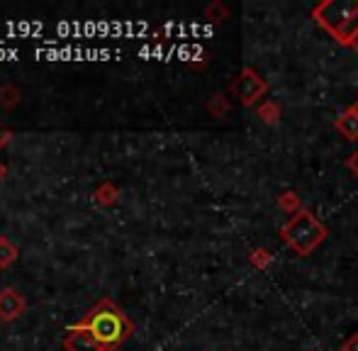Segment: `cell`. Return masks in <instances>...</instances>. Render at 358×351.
Segmentation results:
<instances>
[{
    "mask_svg": "<svg viewBox=\"0 0 358 351\" xmlns=\"http://www.w3.org/2000/svg\"><path fill=\"white\" fill-rule=\"evenodd\" d=\"M73 327L83 329L93 337V342L98 344L100 351H115L124 339L132 334V322L124 317V313L113 303V300H100L83 322L73 324Z\"/></svg>",
    "mask_w": 358,
    "mask_h": 351,
    "instance_id": "cell-1",
    "label": "cell"
},
{
    "mask_svg": "<svg viewBox=\"0 0 358 351\" xmlns=\"http://www.w3.org/2000/svg\"><path fill=\"white\" fill-rule=\"evenodd\" d=\"M312 17L341 47H351L358 37V0H324L312 10Z\"/></svg>",
    "mask_w": 358,
    "mask_h": 351,
    "instance_id": "cell-2",
    "label": "cell"
},
{
    "mask_svg": "<svg viewBox=\"0 0 358 351\" xmlns=\"http://www.w3.org/2000/svg\"><path fill=\"white\" fill-rule=\"evenodd\" d=\"M327 227L317 215H312L307 208H302L297 215H292L290 220L280 229V237L287 247L300 257H310L317 247H322L327 239Z\"/></svg>",
    "mask_w": 358,
    "mask_h": 351,
    "instance_id": "cell-3",
    "label": "cell"
},
{
    "mask_svg": "<svg viewBox=\"0 0 358 351\" xmlns=\"http://www.w3.org/2000/svg\"><path fill=\"white\" fill-rule=\"evenodd\" d=\"M234 90H236V95H239L241 105L251 108V105L259 103V98H264V95H266L268 83H266V78L261 76L259 71H254L251 66H246L244 71L239 73V78H236Z\"/></svg>",
    "mask_w": 358,
    "mask_h": 351,
    "instance_id": "cell-4",
    "label": "cell"
},
{
    "mask_svg": "<svg viewBox=\"0 0 358 351\" xmlns=\"http://www.w3.org/2000/svg\"><path fill=\"white\" fill-rule=\"evenodd\" d=\"M24 308H27V303H24V298L17 290H13V288L0 290V320L13 322L15 317H20V315L24 313Z\"/></svg>",
    "mask_w": 358,
    "mask_h": 351,
    "instance_id": "cell-5",
    "label": "cell"
},
{
    "mask_svg": "<svg viewBox=\"0 0 358 351\" xmlns=\"http://www.w3.org/2000/svg\"><path fill=\"white\" fill-rule=\"evenodd\" d=\"M66 339H64V347H66L69 351H100L98 344L93 342V337H90L88 332H83V329L78 327H69L66 329Z\"/></svg>",
    "mask_w": 358,
    "mask_h": 351,
    "instance_id": "cell-6",
    "label": "cell"
},
{
    "mask_svg": "<svg viewBox=\"0 0 358 351\" xmlns=\"http://www.w3.org/2000/svg\"><path fill=\"white\" fill-rule=\"evenodd\" d=\"M334 127L344 139H349V142H358V113L354 110V105L346 108L344 113L336 117Z\"/></svg>",
    "mask_w": 358,
    "mask_h": 351,
    "instance_id": "cell-7",
    "label": "cell"
},
{
    "mask_svg": "<svg viewBox=\"0 0 358 351\" xmlns=\"http://www.w3.org/2000/svg\"><path fill=\"white\" fill-rule=\"evenodd\" d=\"M117 200H120L117 185H113V183L98 185V190H95V203L103 205V208H113V205L117 203Z\"/></svg>",
    "mask_w": 358,
    "mask_h": 351,
    "instance_id": "cell-8",
    "label": "cell"
},
{
    "mask_svg": "<svg viewBox=\"0 0 358 351\" xmlns=\"http://www.w3.org/2000/svg\"><path fill=\"white\" fill-rule=\"evenodd\" d=\"M259 117L264 120L266 124H278L280 120V105L273 103V100H264L259 105Z\"/></svg>",
    "mask_w": 358,
    "mask_h": 351,
    "instance_id": "cell-9",
    "label": "cell"
},
{
    "mask_svg": "<svg viewBox=\"0 0 358 351\" xmlns=\"http://www.w3.org/2000/svg\"><path fill=\"white\" fill-rule=\"evenodd\" d=\"M17 247H15L10 239L0 237V268H8V266L15 264V259H17Z\"/></svg>",
    "mask_w": 358,
    "mask_h": 351,
    "instance_id": "cell-10",
    "label": "cell"
},
{
    "mask_svg": "<svg viewBox=\"0 0 358 351\" xmlns=\"http://www.w3.org/2000/svg\"><path fill=\"white\" fill-rule=\"evenodd\" d=\"M278 208L285 210V213H290V215H297L302 210V205H300V198H297V193H292V190H285V193L278 195Z\"/></svg>",
    "mask_w": 358,
    "mask_h": 351,
    "instance_id": "cell-11",
    "label": "cell"
},
{
    "mask_svg": "<svg viewBox=\"0 0 358 351\" xmlns=\"http://www.w3.org/2000/svg\"><path fill=\"white\" fill-rule=\"evenodd\" d=\"M249 262L256 266V268H268L271 262H273V254L268 252V249H256V252H251Z\"/></svg>",
    "mask_w": 358,
    "mask_h": 351,
    "instance_id": "cell-12",
    "label": "cell"
},
{
    "mask_svg": "<svg viewBox=\"0 0 358 351\" xmlns=\"http://www.w3.org/2000/svg\"><path fill=\"white\" fill-rule=\"evenodd\" d=\"M205 15H208V17L213 20V22H222V20H224L227 15H229V10H227L222 3H213L208 10H205Z\"/></svg>",
    "mask_w": 358,
    "mask_h": 351,
    "instance_id": "cell-13",
    "label": "cell"
},
{
    "mask_svg": "<svg viewBox=\"0 0 358 351\" xmlns=\"http://www.w3.org/2000/svg\"><path fill=\"white\" fill-rule=\"evenodd\" d=\"M0 103H3L5 108H13V105L17 103V90H15L13 86H5L3 90H0Z\"/></svg>",
    "mask_w": 358,
    "mask_h": 351,
    "instance_id": "cell-14",
    "label": "cell"
},
{
    "mask_svg": "<svg viewBox=\"0 0 358 351\" xmlns=\"http://www.w3.org/2000/svg\"><path fill=\"white\" fill-rule=\"evenodd\" d=\"M346 169H349L354 176H358V149L349 154V159H346Z\"/></svg>",
    "mask_w": 358,
    "mask_h": 351,
    "instance_id": "cell-15",
    "label": "cell"
},
{
    "mask_svg": "<svg viewBox=\"0 0 358 351\" xmlns=\"http://www.w3.org/2000/svg\"><path fill=\"white\" fill-rule=\"evenodd\" d=\"M341 351H358V334H351V337L341 344Z\"/></svg>",
    "mask_w": 358,
    "mask_h": 351,
    "instance_id": "cell-16",
    "label": "cell"
},
{
    "mask_svg": "<svg viewBox=\"0 0 358 351\" xmlns=\"http://www.w3.org/2000/svg\"><path fill=\"white\" fill-rule=\"evenodd\" d=\"M5 59H17V52H13V49H0V62H5Z\"/></svg>",
    "mask_w": 358,
    "mask_h": 351,
    "instance_id": "cell-17",
    "label": "cell"
},
{
    "mask_svg": "<svg viewBox=\"0 0 358 351\" xmlns=\"http://www.w3.org/2000/svg\"><path fill=\"white\" fill-rule=\"evenodd\" d=\"M10 139H13V134H10L8 129H3V132H0V147H5V144H10Z\"/></svg>",
    "mask_w": 358,
    "mask_h": 351,
    "instance_id": "cell-18",
    "label": "cell"
},
{
    "mask_svg": "<svg viewBox=\"0 0 358 351\" xmlns=\"http://www.w3.org/2000/svg\"><path fill=\"white\" fill-rule=\"evenodd\" d=\"M5 176H8V169H5V164L0 162V183H3V178H5Z\"/></svg>",
    "mask_w": 358,
    "mask_h": 351,
    "instance_id": "cell-19",
    "label": "cell"
},
{
    "mask_svg": "<svg viewBox=\"0 0 358 351\" xmlns=\"http://www.w3.org/2000/svg\"><path fill=\"white\" fill-rule=\"evenodd\" d=\"M351 49H354V52H356V54H358V37H356V39H354V44H351Z\"/></svg>",
    "mask_w": 358,
    "mask_h": 351,
    "instance_id": "cell-20",
    "label": "cell"
},
{
    "mask_svg": "<svg viewBox=\"0 0 358 351\" xmlns=\"http://www.w3.org/2000/svg\"><path fill=\"white\" fill-rule=\"evenodd\" d=\"M354 110H356V113H358V100H356V105H354Z\"/></svg>",
    "mask_w": 358,
    "mask_h": 351,
    "instance_id": "cell-21",
    "label": "cell"
}]
</instances>
